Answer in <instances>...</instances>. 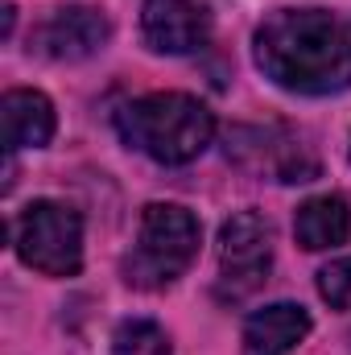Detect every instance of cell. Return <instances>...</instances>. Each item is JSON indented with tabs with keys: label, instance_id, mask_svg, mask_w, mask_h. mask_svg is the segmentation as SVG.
<instances>
[{
	"label": "cell",
	"instance_id": "6da1fadb",
	"mask_svg": "<svg viewBox=\"0 0 351 355\" xmlns=\"http://www.w3.org/2000/svg\"><path fill=\"white\" fill-rule=\"evenodd\" d=\"M268 83L293 95H339L351 87V12L277 8L252 37Z\"/></svg>",
	"mask_w": 351,
	"mask_h": 355
},
{
	"label": "cell",
	"instance_id": "7a4b0ae2",
	"mask_svg": "<svg viewBox=\"0 0 351 355\" xmlns=\"http://www.w3.org/2000/svg\"><path fill=\"white\" fill-rule=\"evenodd\" d=\"M116 132L128 149L145 153L157 166H186L198 153H207L215 137V116L194 95L157 91L124 103L116 112Z\"/></svg>",
	"mask_w": 351,
	"mask_h": 355
},
{
	"label": "cell",
	"instance_id": "3957f363",
	"mask_svg": "<svg viewBox=\"0 0 351 355\" xmlns=\"http://www.w3.org/2000/svg\"><path fill=\"white\" fill-rule=\"evenodd\" d=\"M203 244L198 219L178 202H149L141 211L137 248L124 257V281L137 289H170L194 265Z\"/></svg>",
	"mask_w": 351,
	"mask_h": 355
},
{
	"label": "cell",
	"instance_id": "277c9868",
	"mask_svg": "<svg viewBox=\"0 0 351 355\" xmlns=\"http://www.w3.org/2000/svg\"><path fill=\"white\" fill-rule=\"evenodd\" d=\"M8 236L17 257L42 277H75L83 268V219L67 202L33 198L17 211Z\"/></svg>",
	"mask_w": 351,
	"mask_h": 355
},
{
	"label": "cell",
	"instance_id": "5b68a950",
	"mask_svg": "<svg viewBox=\"0 0 351 355\" xmlns=\"http://www.w3.org/2000/svg\"><path fill=\"white\" fill-rule=\"evenodd\" d=\"M273 268V223L261 211H236L219 227V297L248 302Z\"/></svg>",
	"mask_w": 351,
	"mask_h": 355
},
{
	"label": "cell",
	"instance_id": "8992f818",
	"mask_svg": "<svg viewBox=\"0 0 351 355\" xmlns=\"http://www.w3.org/2000/svg\"><path fill=\"white\" fill-rule=\"evenodd\" d=\"M228 157L244 166L248 174H264L273 182H314L318 157L306 145L302 132L289 128H232L228 132Z\"/></svg>",
	"mask_w": 351,
	"mask_h": 355
},
{
	"label": "cell",
	"instance_id": "52a82bcc",
	"mask_svg": "<svg viewBox=\"0 0 351 355\" xmlns=\"http://www.w3.org/2000/svg\"><path fill=\"white\" fill-rule=\"evenodd\" d=\"M112 37V21L91 8V4H67L54 8L29 37V50L50 58V62H83L91 54H99Z\"/></svg>",
	"mask_w": 351,
	"mask_h": 355
},
{
	"label": "cell",
	"instance_id": "ba28073f",
	"mask_svg": "<svg viewBox=\"0 0 351 355\" xmlns=\"http://www.w3.org/2000/svg\"><path fill=\"white\" fill-rule=\"evenodd\" d=\"M141 37L153 54H194L211 37V17L194 0H145Z\"/></svg>",
	"mask_w": 351,
	"mask_h": 355
},
{
	"label": "cell",
	"instance_id": "9c48e42d",
	"mask_svg": "<svg viewBox=\"0 0 351 355\" xmlns=\"http://www.w3.org/2000/svg\"><path fill=\"white\" fill-rule=\"evenodd\" d=\"M0 128H4V153H21V149H42L54 141V103L42 91L17 87L4 91L0 99Z\"/></svg>",
	"mask_w": 351,
	"mask_h": 355
},
{
	"label": "cell",
	"instance_id": "30bf717a",
	"mask_svg": "<svg viewBox=\"0 0 351 355\" xmlns=\"http://www.w3.org/2000/svg\"><path fill=\"white\" fill-rule=\"evenodd\" d=\"M310 314L293 302L264 306L244 322V355H289L310 335Z\"/></svg>",
	"mask_w": 351,
	"mask_h": 355
},
{
	"label": "cell",
	"instance_id": "8fae6325",
	"mask_svg": "<svg viewBox=\"0 0 351 355\" xmlns=\"http://www.w3.org/2000/svg\"><path fill=\"white\" fill-rule=\"evenodd\" d=\"M293 236L306 252H327L348 244L351 236V207L343 194H318L306 198L293 215Z\"/></svg>",
	"mask_w": 351,
	"mask_h": 355
},
{
	"label": "cell",
	"instance_id": "7c38bea8",
	"mask_svg": "<svg viewBox=\"0 0 351 355\" xmlns=\"http://www.w3.org/2000/svg\"><path fill=\"white\" fill-rule=\"evenodd\" d=\"M112 355H174V347L153 318H124L112 335Z\"/></svg>",
	"mask_w": 351,
	"mask_h": 355
},
{
	"label": "cell",
	"instance_id": "4fadbf2b",
	"mask_svg": "<svg viewBox=\"0 0 351 355\" xmlns=\"http://www.w3.org/2000/svg\"><path fill=\"white\" fill-rule=\"evenodd\" d=\"M318 293L331 310H343L351 314V257L343 261H331V265L318 268Z\"/></svg>",
	"mask_w": 351,
	"mask_h": 355
}]
</instances>
